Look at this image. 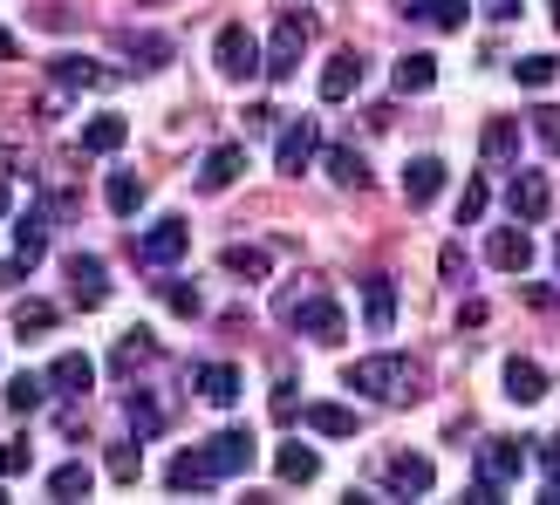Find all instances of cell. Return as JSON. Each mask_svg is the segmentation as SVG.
Listing matches in <instances>:
<instances>
[{"label":"cell","instance_id":"44","mask_svg":"<svg viewBox=\"0 0 560 505\" xmlns=\"http://www.w3.org/2000/svg\"><path fill=\"white\" fill-rule=\"evenodd\" d=\"M438 273L452 280V287H465V273H471V260H465L458 246H444V252H438Z\"/></svg>","mask_w":560,"mask_h":505},{"label":"cell","instance_id":"31","mask_svg":"<svg viewBox=\"0 0 560 505\" xmlns=\"http://www.w3.org/2000/svg\"><path fill=\"white\" fill-rule=\"evenodd\" d=\"M389 82H397V96H424L438 82V62H431V55H404V62L389 69Z\"/></svg>","mask_w":560,"mask_h":505},{"label":"cell","instance_id":"4","mask_svg":"<svg viewBox=\"0 0 560 505\" xmlns=\"http://www.w3.org/2000/svg\"><path fill=\"white\" fill-rule=\"evenodd\" d=\"M199 451H206V465H212V479H246V471H254V458H260V451H254V431H246V424L212 431Z\"/></svg>","mask_w":560,"mask_h":505},{"label":"cell","instance_id":"27","mask_svg":"<svg viewBox=\"0 0 560 505\" xmlns=\"http://www.w3.org/2000/svg\"><path fill=\"white\" fill-rule=\"evenodd\" d=\"M273 471H280L288 485H315V479H322V458L307 451V444H280V451H273Z\"/></svg>","mask_w":560,"mask_h":505},{"label":"cell","instance_id":"40","mask_svg":"<svg viewBox=\"0 0 560 505\" xmlns=\"http://www.w3.org/2000/svg\"><path fill=\"white\" fill-rule=\"evenodd\" d=\"M158 294H164V307H172V315H185V321H191V315H199V307H206L191 280H158Z\"/></svg>","mask_w":560,"mask_h":505},{"label":"cell","instance_id":"20","mask_svg":"<svg viewBox=\"0 0 560 505\" xmlns=\"http://www.w3.org/2000/svg\"><path fill=\"white\" fill-rule=\"evenodd\" d=\"M417 27H438V35H458L465 27V14H471V0H410L404 8Z\"/></svg>","mask_w":560,"mask_h":505},{"label":"cell","instance_id":"7","mask_svg":"<svg viewBox=\"0 0 560 505\" xmlns=\"http://www.w3.org/2000/svg\"><path fill=\"white\" fill-rule=\"evenodd\" d=\"M376 479H383L389 492L424 498V492L438 485V471H431V458H417V451H383V458H376Z\"/></svg>","mask_w":560,"mask_h":505},{"label":"cell","instance_id":"43","mask_svg":"<svg viewBox=\"0 0 560 505\" xmlns=\"http://www.w3.org/2000/svg\"><path fill=\"white\" fill-rule=\"evenodd\" d=\"M526 117H534V130H540V144L560 157V109L553 103H534V109H526Z\"/></svg>","mask_w":560,"mask_h":505},{"label":"cell","instance_id":"28","mask_svg":"<svg viewBox=\"0 0 560 505\" xmlns=\"http://www.w3.org/2000/svg\"><path fill=\"white\" fill-rule=\"evenodd\" d=\"M151 355H158L151 328H124V334H117V349H109V369H117V376H130L137 362H151Z\"/></svg>","mask_w":560,"mask_h":505},{"label":"cell","instance_id":"50","mask_svg":"<svg viewBox=\"0 0 560 505\" xmlns=\"http://www.w3.org/2000/svg\"><path fill=\"white\" fill-rule=\"evenodd\" d=\"M0 212H8V185H0Z\"/></svg>","mask_w":560,"mask_h":505},{"label":"cell","instance_id":"51","mask_svg":"<svg viewBox=\"0 0 560 505\" xmlns=\"http://www.w3.org/2000/svg\"><path fill=\"white\" fill-rule=\"evenodd\" d=\"M547 8H553V21H560V0H547Z\"/></svg>","mask_w":560,"mask_h":505},{"label":"cell","instance_id":"11","mask_svg":"<svg viewBox=\"0 0 560 505\" xmlns=\"http://www.w3.org/2000/svg\"><path fill=\"white\" fill-rule=\"evenodd\" d=\"M48 389H55V397H90V389H96V362L90 355H82V349H69V355H55L48 362Z\"/></svg>","mask_w":560,"mask_h":505},{"label":"cell","instance_id":"24","mask_svg":"<svg viewBox=\"0 0 560 505\" xmlns=\"http://www.w3.org/2000/svg\"><path fill=\"white\" fill-rule=\"evenodd\" d=\"M322 164H328V178L342 185V191H370V157H362V151H349V144H335V151H328Z\"/></svg>","mask_w":560,"mask_h":505},{"label":"cell","instance_id":"30","mask_svg":"<svg viewBox=\"0 0 560 505\" xmlns=\"http://www.w3.org/2000/svg\"><path fill=\"white\" fill-rule=\"evenodd\" d=\"M479 151H486L492 164H513V157H520V124H513V117H486Z\"/></svg>","mask_w":560,"mask_h":505},{"label":"cell","instance_id":"12","mask_svg":"<svg viewBox=\"0 0 560 505\" xmlns=\"http://www.w3.org/2000/svg\"><path fill=\"white\" fill-rule=\"evenodd\" d=\"M69 294H75V307H103L109 301V267L96 252H69Z\"/></svg>","mask_w":560,"mask_h":505},{"label":"cell","instance_id":"26","mask_svg":"<svg viewBox=\"0 0 560 505\" xmlns=\"http://www.w3.org/2000/svg\"><path fill=\"white\" fill-rule=\"evenodd\" d=\"M130 144V124L124 117H90V124H82V151H90V157H109V151H124Z\"/></svg>","mask_w":560,"mask_h":505},{"label":"cell","instance_id":"45","mask_svg":"<svg viewBox=\"0 0 560 505\" xmlns=\"http://www.w3.org/2000/svg\"><path fill=\"white\" fill-rule=\"evenodd\" d=\"M294 410H301V397H294V376H288V383L273 389V416H280V424H294Z\"/></svg>","mask_w":560,"mask_h":505},{"label":"cell","instance_id":"16","mask_svg":"<svg viewBox=\"0 0 560 505\" xmlns=\"http://www.w3.org/2000/svg\"><path fill=\"white\" fill-rule=\"evenodd\" d=\"M362 90V55L355 48H335L328 62H322V103H342Z\"/></svg>","mask_w":560,"mask_h":505},{"label":"cell","instance_id":"34","mask_svg":"<svg viewBox=\"0 0 560 505\" xmlns=\"http://www.w3.org/2000/svg\"><path fill=\"white\" fill-rule=\"evenodd\" d=\"M90 485H96V471L82 465V458H69V465L48 471V492H55V498H90Z\"/></svg>","mask_w":560,"mask_h":505},{"label":"cell","instance_id":"29","mask_svg":"<svg viewBox=\"0 0 560 505\" xmlns=\"http://www.w3.org/2000/svg\"><path fill=\"white\" fill-rule=\"evenodd\" d=\"M307 431H322V437H355L362 416H355L349 403H307Z\"/></svg>","mask_w":560,"mask_h":505},{"label":"cell","instance_id":"41","mask_svg":"<svg viewBox=\"0 0 560 505\" xmlns=\"http://www.w3.org/2000/svg\"><path fill=\"white\" fill-rule=\"evenodd\" d=\"M486 205H492V185H486V178H471V185L458 191V226H479Z\"/></svg>","mask_w":560,"mask_h":505},{"label":"cell","instance_id":"49","mask_svg":"<svg viewBox=\"0 0 560 505\" xmlns=\"http://www.w3.org/2000/svg\"><path fill=\"white\" fill-rule=\"evenodd\" d=\"M0 62H14V35H8V27H0Z\"/></svg>","mask_w":560,"mask_h":505},{"label":"cell","instance_id":"36","mask_svg":"<svg viewBox=\"0 0 560 505\" xmlns=\"http://www.w3.org/2000/svg\"><path fill=\"white\" fill-rule=\"evenodd\" d=\"M124 410H130V437H158V431H164V410L144 397V389H130Z\"/></svg>","mask_w":560,"mask_h":505},{"label":"cell","instance_id":"1","mask_svg":"<svg viewBox=\"0 0 560 505\" xmlns=\"http://www.w3.org/2000/svg\"><path fill=\"white\" fill-rule=\"evenodd\" d=\"M273 321H288L294 334H315V342H342V307H335V294L322 287V280H288V287L273 294Z\"/></svg>","mask_w":560,"mask_h":505},{"label":"cell","instance_id":"42","mask_svg":"<svg viewBox=\"0 0 560 505\" xmlns=\"http://www.w3.org/2000/svg\"><path fill=\"white\" fill-rule=\"evenodd\" d=\"M27 465H35V444H27V437H8V444H0V479H21Z\"/></svg>","mask_w":560,"mask_h":505},{"label":"cell","instance_id":"13","mask_svg":"<svg viewBox=\"0 0 560 505\" xmlns=\"http://www.w3.org/2000/svg\"><path fill=\"white\" fill-rule=\"evenodd\" d=\"M199 397L212 403V410H233L240 403V389H246V376H240V362H199Z\"/></svg>","mask_w":560,"mask_h":505},{"label":"cell","instance_id":"18","mask_svg":"<svg viewBox=\"0 0 560 505\" xmlns=\"http://www.w3.org/2000/svg\"><path fill=\"white\" fill-rule=\"evenodd\" d=\"M124 55L137 75H158L164 62H172V35H144V27H124Z\"/></svg>","mask_w":560,"mask_h":505},{"label":"cell","instance_id":"37","mask_svg":"<svg viewBox=\"0 0 560 505\" xmlns=\"http://www.w3.org/2000/svg\"><path fill=\"white\" fill-rule=\"evenodd\" d=\"M103 465H109V479H117V485H130L137 471H144V451H137V437H124V444H109V451H103Z\"/></svg>","mask_w":560,"mask_h":505},{"label":"cell","instance_id":"21","mask_svg":"<svg viewBox=\"0 0 560 505\" xmlns=\"http://www.w3.org/2000/svg\"><path fill=\"white\" fill-rule=\"evenodd\" d=\"M240 172H246V144H219V151H206V164H199V191H226Z\"/></svg>","mask_w":560,"mask_h":505},{"label":"cell","instance_id":"48","mask_svg":"<svg viewBox=\"0 0 560 505\" xmlns=\"http://www.w3.org/2000/svg\"><path fill=\"white\" fill-rule=\"evenodd\" d=\"M540 465H547V479H560V437H547V444H540Z\"/></svg>","mask_w":560,"mask_h":505},{"label":"cell","instance_id":"5","mask_svg":"<svg viewBox=\"0 0 560 505\" xmlns=\"http://www.w3.org/2000/svg\"><path fill=\"white\" fill-rule=\"evenodd\" d=\"M307 35H315V21L307 14H280V27H273V42H267V82H288L294 75V62L307 55Z\"/></svg>","mask_w":560,"mask_h":505},{"label":"cell","instance_id":"25","mask_svg":"<svg viewBox=\"0 0 560 505\" xmlns=\"http://www.w3.org/2000/svg\"><path fill=\"white\" fill-rule=\"evenodd\" d=\"M103 199H109L117 219H137V212H144V178H137V172H109L103 178Z\"/></svg>","mask_w":560,"mask_h":505},{"label":"cell","instance_id":"3","mask_svg":"<svg viewBox=\"0 0 560 505\" xmlns=\"http://www.w3.org/2000/svg\"><path fill=\"white\" fill-rule=\"evenodd\" d=\"M212 62H219V75H233V82H254L260 69H267V48L246 35L240 21H226L219 27V42H212Z\"/></svg>","mask_w":560,"mask_h":505},{"label":"cell","instance_id":"23","mask_svg":"<svg viewBox=\"0 0 560 505\" xmlns=\"http://www.w3.org/2000/svg\"><path fill=\"white\" fill-rule=\"evenodd\" d=\"M48 75L62 82V90H96V82H109L117 69H103V62H90V55H55L48 62Z\"/></svg>","mask_w":560,"mask_h":505},{"label":"cell","instance_id":"38","mask_svg":"<svg viewBox=\"0 0 560 505\" xmlns=\"http://www.w3.org/2000/svg\"><path fill=\"white\" fill-rule=\"evenodd\" d=\"M42 403H48V376H14L8 383V410L27 416V410H42Z\"/></svg>","mask_w":560,"mask_h":505},{"label":"cell","instance_id":"33","mask_svg":"<svg viewBox=\"0 0 560 505\" xmlns=\"http://www.w3.org/2000/svg\"><path fill=\"white\" fill-rule=\"evenodd\" d=\"M219 267H226L233 280H267L273 260H267V246H240V239H233L226 252H219Z\"/></svg>","mask_w":560,"mask_h":505},{"label":"cell","instance_id":"14","mask_svg":"<svg viewBox=\"0 0 560 505\" xmlns=\"http://www.w3.org/2000/svg\"><path fill=\"white\" fill-rule=\"evenodd\" d=\"M362 321H370V334H389V328H397V280H389V273H370V280H362Z\"/></svg>","mask_w":560,"mask_h":505},{"label":"cell","instance_id":"8","mask_svg":"<svg viewBox=\"0 0 560 505\" xmlns=\"http://www.w3.org/2000/svg\"><path fill=\"white\" fill-rule=\"evenodd\" d=\"M315 151H322V130H315V117H294L288 130H280V144H273L280 178H301L307 164H315Z\"/></svg>","mask_w":560,"mask_h":505},{"label":"cell","instance_id":"52","mask_svg":"<svg viewBox=\"0 0 560 505\" xmlns=\"http://www.w3.org/2000/svg\"><path fill=\"white\" fill-rule=\"evenodd\" d=\"M553 260H560V246H553Z\"/></svg>","mask_w":560,"mask_h":505},{"label":"cell","instance_id":"39","mask_svg":"<svg viewBox=\"0 0 560 505\" xmlns=\"http://www.w3.org/2000/svg\"><path fill=\"white\" fill-rule=\"evenodd\" d=\"M513 75H520V90H547V82L560 75V62H553V55H520Z\"/></svg>","mask_w":560,"mask_h":505},{"label":"cell","instance_id":"10","mask_svg":"<svg viewBox=\"0 0 560 505\" xmlns=\"http://www.w3.org/2000/svg\"><path fill=\"white\" fill-rule=\"evenodd\" d=\"M185 246H191V226H185V219H151V233L137 239V252H144L151 267H178Z\"/></svg>","mask_w":560,"mask_h":505},{"label":"cell","instance_id":"15","mask_svg":"<svg viewBox=\"0 0 560 505\" xmlns=\"http://www.w3.org/2000/svg\"><path fill=\"white\" fill-rule=\"evenodd\" d=\"M444 172H452V164H444L438 151L410 157V164H404V199H410V205H431L438 191H444Z\"/></svg>","mask_w":560,"mask_h":505},{"label":"cell","instance_id":"32","mask_svg":"<svg viewBox=\"0 0 560 505\" xmlns=\"http://www.w3.org/2000/svg\"><path fill=\"white\" fill-rule=\"evenodd\" d=\"M42 246H48V219H42V212H27L21 226H14V267L27 273V267L42 260Z\"/></svg>","mask_w":560,"mask_h":505},{"label":"cell","instance_id":"17","mask_svg":"<svg viewBox=\"0 0 560 505\" xmlns=\"http://www.w3.org/2000/svg\"><path fill=\"white\" fill-rule=\"evenodd\" d=\"M486 260H492L499 273H526V267H534V239H526L520 226H499V233L486 239Z\"/></svg>","mask_w":560,"mask_h":505},{"label":"cell","instance_id":"22","mask_svg":"<svg viewBox=\"0 0 560 505\" xmlns=\"http://www.w3.org/2000/svg\"><path fill=\"white\" fill-rule=\"evenodd\" d=\"M499 383H506L513 403H540L547 397V369H540V362H526V355H513L506 369H499Z\"/></svg>","mask_w":560,"mask_h":505},{"label":"cell","instance_id":"9","mask_svg":"<svg viewBox=\"0 0 560 505\" xmlns=\"http://www.w3.org/2000/svg\"><path fill=\"white\" fill-rule=\"evenodd\" d=\"M506 205H513V219H520V226H540V219H547V205H553V185H547V172H513V178H506Z\"/></svg>","mask_w":560,"mask_h":505},{"label":"cell","instance_id":"19","mask_svg":"<svg viewBox=\"0 0 560 505\" xmlns=\"http://www.w3.org/2000/svg\"><path fill=\"white\" fill-rule=\"evenodd\" d=\"M164 485H172V492H212L219 479H212L206 451H199V444H191V451H178L172 465H164Z\"/></svg>","mask_w":560,"mask_h":505},{"label":"cell","instance_id":"47","mask_svg":"<svg viewBox=\"0 0 560 505\" xmlns=\"http://www.w3.org/2000/svg\"><path fill=\"white\" fill-rule=\"evenodd\" d=\"M273 117H280L273 103H254V109H246V130H273Z\"/></svg>","mask_w":560,"mask_h":505},{"label":"cell","instance_id":"2","mask_svg":"<svg viewBox=\"0 0 560 505\" xmlns=\"http://www.w3.org/2000/svg\"><path fill=\"white\" fill-rule=\"evenodd\" d=\"M349 389H362L376 403H417L424 397V369L410 355H362V362H349Z\"/></svg>","mask_w":560,"mask_h":505},{"label":"cell","instance_id":"35","mask_svg":"<svg viewBox=\"0 0 560 505\" xmlns=\"http://www.w3.org/2000/svg\"><path fill=\"white\" fill-rule=\"evenodd\" d=\"M55 321H62V315H55L48 301H21V307H14V334H21V342H42Z\"/></svg>","mask_w":560,"mask_h":505},{"label":"cell","instance_id":"46","mask_svg":"<svg viewBox=\"0 0 560 505\" xmlns=\"http://www.w3.org/2000/svg\"><path fill=\"white\" fill-rule=\"evenodd\" d=\"M526 0H486V21H520Z\"/></svg>","mask_w":560,"mask_h":505},{"label":"cell","instance_id":"6","mask_svg":"<svg viewBox=\"0 0 560 505\" xmlns=\"http://www.w3.org/2000/svg\"><path fill=\"white\" fill-rule=\"evenodd\" d=\"M526 444H534V437H486V444H479V479L499 485V492H513L520 471H526V458H534Z\"/></svg>","mask_w":560,"mask_h":505}]
</instances>
